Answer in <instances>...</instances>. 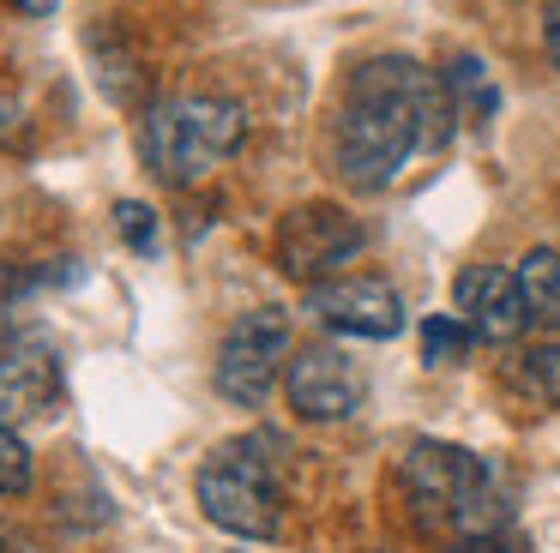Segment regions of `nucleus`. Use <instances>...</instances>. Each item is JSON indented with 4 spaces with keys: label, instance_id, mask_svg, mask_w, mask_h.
Masks as SVG:
<instances>
[{
    "label": "nucleus",
    "instance_id": "1",
    "mask_svg": "<svg viewBox=\"0 0 560 553\" xmlns=\"http://www.w3.org/2000/svg\"><path fill=\"white\" fill-rule=\"evenodd\" d=\"M452 120H458V103H452L446 79L428 72L422 60H362L343 84L331 163L355 192H386L416 151H440L452 139Z\"/></svg>",
    "mask_w": 560,
    "mask_h": 553
},
{
    "label": "nucleus",
    "instance_id": "2",
    "mask_svg": "<svg viewBox=\"0 0 560 553\" xmlns=\"http://www.w3.org/2000/svg\"><path fill=\"white\" fill-rule=\"evenodd\" d=\"M247 139V115L230 96H170L145 115V163L170 187H194Z\"/></svg>",
    "mask_w": 560,
    "mask_h": 553
},
{
    "label": "nucleus",
    "instance_id": "3",
    "mask_svg": "<svg viewBox=\"0 0 560 553\" xmlns=\"http://www.w3.org/2000/svg\"><path fill=\"white\" fill-rule=\"evenodd\" d=\"M199 511L218 529L247 541H271L283 529V505H278V475L259 457V439H235L199 463Z\"/></svg>",
    "mask_w": 560,
    "mask_h": 553
},
{
    "label": "nucleus",
    "instance_id": "4",
    "mask_svg": "<svg viewBox=\"0 0 560 553\" xmlns=\"http://www.w3.org/2000/svg\"><path fill=\"white\" fill-rule=\"evenodd\" d=\"M404 481H410L416 505H434V511L452 517L470 541L488 536V529L506 517L488 463L476 451H464V445H434V439L410 445V457H404Z\"/></svg>",
    "mask_w": 560,
    "mask_h": 553
},
{
    "label": "nucleus",
    "instance_id": "5",
    "mask_svg": "<svg viewBox=\"0 0 560 553\" xmlns=\"http://www.w3.org/2000/svg\"><path fill=\"white\" fill-rule=\"evenodd\" d=\"M283 373H290V313L283 307L242 313L218 343V361H211V385L235 409H259L278 391Z\"/></svg>",
    "mask_w": 560,
    "mask_h": 553
},
{
    "label": "nucleus",
    "instance_id": "6",
    "mask_svg": "<svg viewBox=\"0 0 560 553\" xmlns=\"http://www.w3.org/2000/svg\"><path fill=\"white\" fill-rule=\"evenodd\" d=\"M362 247H368V228L355 223L343 204H326V199L295 204L278 223V271L295 276V283H307V289L331 283Z\"/></svg>",
    "mask_w": 560,
    "mask_h": 553
},
{
    "label": "nucleus",
    "instance_id": "7",
    "mask_svg": "<svg viewBox=\"0 0 560 553\" xmlns=\"http://www.w3.org/2000/svg\"><path fill=\"white\" fill-rule=\"evenodd\" d=\"M61 409V349L43 331H13L0 343V421H43Z\"/></svg>",
    "mask_w": 560,
    "mask_h": 553
},
{
    "label": "nucleus",
    "instance_id": "8",
    "mask_svg": "<svg viewBox=\"0 0 560 553\" xmlns=\"http://www.w3.org/2000/svg\"><path fill=\"white\" fill-rule=\"evenodd\" d=\"M283 385H290V409L302 421H350L368 397L362 367L331 343L302 349V355L290 361V373H283Z\"/></svg>",
    "mask_w": 560,
    "mask_h": 553
},
{
    "label": "nucleus",
    "instance_id": "9",
    "mask_svg": "<svg viewBox=\"0 0 560 553\" xmlns=\"http://www.w3.org/2000/svg\"><path fill=\"white\" fill-rule=\"evenodd\" d=\"M307 313H314L319 325H331V331L343 337H398L404 331V301L392 283H380V276H331V283L307 289Z\"/></svg>",
    "mask_w": 560,
    "mask_h": 553
},
{
    "label": "nucleus",
    "instance_id": "10",
    "mask_svg": "<svg viewBox=\"0 0 560 553\" xmlns=\"http://www.w3.org/2000/svg\"><path fill=\"white\" fill-rule=\"evenodd\" d=\"M452 301H458V319L476 331V343H512L530 325L518 271H500V264H464Z\"/></svg>",
    "mask_w": 560,
    "mask_h": 553
},
{
    "label": "nucleus",
    "instance_id": "11",
    "mask_svg": "<svg viewBox=\"0 0 560 553\" xmlns=\"http://www.w3.org/2000/svg\"><path fill=\"white\" fill-rule=\"evenodd\" d=\"M518 289H524V307H530V325H548L560 331V252L536 247L518 259Z\"/></svg>",
    "mask_w": 560,
    "mask_h": 553
},
{
    "label": "nucleus",
    "instance_id": "12",
    "mask_svg": "<svg viewBox=\"0 0 560 553\" xmlns=\"http://www.w3.org/2000/svg\"><path fill=\"white\" fill-rule=\"evenodd\" d=\"M440 79H446L458 115H470V120H488V115H494V84H488V67H482L476 55H452V67L440 72Z\"/></svg>",
    "mask_w": 560,
    "mask_h": 553
},
{
    "label": "nucleus",
    "instance_id": "13",
    "mask_svg": "<svg viewBox=\"0 0 560 553\" xmlns=\"http://www.w3.org/2000/svg\"><path fill=\"white\" fill-rule=\"evenodd\" d=\"M512 379H518V391L536 397V403H560V337L524 349V355L512 361Z\"/></svg>",
    "mask_w": 560,
    "mask_h": 553
},
{
    "label": "nucleus",
    "instance_id": "14",
    "mask_svg": "<svg viewBox=\"0 0 560 553\" xmlns=\"http://www.w3.org/2000/svg\"><path fill=\"white\" fill-rule=\"evenodd\" d=\"M470 343H476V331L458 319V313H434V319L422 325V355L440 361V367H446V361H464Z\"/></svg>",
    "mask_w": 560,
    "mask_h": 553
},
{
    "label": "nucleus",
    "instance_id": "15",
    "mask_svg": "<svg viewBox=\"0 0 560 553\" xmlns=\"http://www.w3.org/2000/svg\"><path fill=\"white\" fill-rule=\"evenodd\" d=\"M31 487V451L7 421H0V499H19Z\"/></svg>",
    "mask_w": 560,
    "mask_h": 553
},
{
    "label": "nucleus",
    "instance_id": "16",
    "mask_svg": "<svg viewBox=\"0 0 560 553\" xmlns=\"http://www.w3.org/2000/svg\"><path fill=\"white\" fill-rule=\"evenodd\" d=\"M115 228H121V240L133 252H158V211L139 199H121L115 204Z\"/></svg>",
    "mask_w": 560,
    "mask_h": 553
},
{
    "label": "nucleus",
    "instance_id": "17",
    "mask_svg": "<svg viewBox=\"0 0 560 553\" xmlns=\"http://www.w3.org/2000/svg\"><path fill=\"white\" fill-rule=\"evenodd\" d=\"M542 43H548V60L560 72V0H548V19H542Z\"/></svg>",
    "mask_w": 560,
    "mask_h": 553
},
{
    "label": "nucleus",
    "instance_id": "18",
    "mask_svg": "<svg viewBox=\"0 0 560 553\" xmlns=\"http://www.w3.org/2000/svg\"><path fill=\"white\" fill-rule=\"evenodd\" d=\"M7 7H19L25 19H49V12L61 7V0H7Z\"/></svg>",
    "mask_w": 560,
    "mask_h": 553
},
{
    "label": "nucleus",
    "instance_id": "19",
    "mask_svg": "<svg viewBox=\"0 0 560 553\" xmlns=\"http://www.w3.org/2000/svg\"><path fill=\"white\" fill-rule=\"evenodd\" d=\"M452 553H500V541H488V536H476V541H464V548H452Z\"/></svg>",
    "mask_w": 560,
    "mask_h": 553
}]
</instances>
